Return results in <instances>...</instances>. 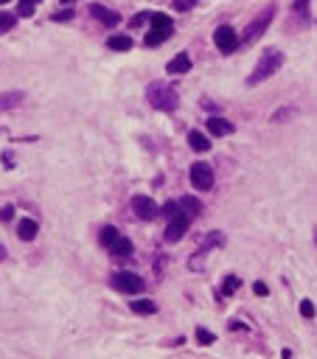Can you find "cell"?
<instances>
[{
	"label": "cell",
	"mask_w": 317,
	"mask_h": 359,
	"mask_svg": "<svg viewBox=\"0 0 317 359\" xmlns=\"http://www.w3.org/2000/svg\"><path fill=\"white\" fill-rule=\"evenodd\" d=\"M281 65H284V53H281V51H267L264 56L259 59L255 70L247 76V85H250V87H255V85H261V82H267L272 73H278Z\"/></svg>",
	"instance_id": "cell-1"
},
{
	"label": "cell",
	"mask_w": 317,
	"mask_h": 359,
	"mask_svg": "<svg viewBox=\"0 0 317 359\" xmlns=\"http://www.w3.org/2000/svg\"><path fill=\"white\" fill-rule=\"evenodd\" d=\"M146 101L154 107V110H160V112H174V110H177V93H174V87L163 85V82H154V85H149Z\"/></svg>",
	"instance_id": "cell-2"
},
{
	"label": "cell",
	"mask_w": 317,
	"mask_h": 359,
	"mask_svg": "<svg viewBox=\"0 0 317 359\" xmlns=\"http://www.w3.org/2000/svg\"><path fill=\"white\" fill-rule=\"evenodd\" d=\"M171 34H174V23H171V17L152 14V31L146 34V45L149 48H157L160 43H166Z\"/></svg>",
	"instance_id": "cell-3"
},
{
	"label": "cell",
	"mask_w": 317,
	"mask_h": 359,
	"mask_svg": "<svg viewBox=\"0 0 317 359\" xmlns=\"http://www.w3.org/2000/svg\"><path fill=\"white\" fill-rule=\"evenodd\" d=\"M272 17H275V9H272V6H267V9H264V11H261V14H259V17H255V20H253V23H250V26H247V31H244V34H242V39H239V43H242V45H253V43H255V39H259V37H261V34H264V31H267V28H270V23H272Z\"/></svg>",
	"instance_id": "cell-4"
},
{
	"label": "cell",
	"mask_w": 317,
	"mask_h": 359,
	"mask_svg": "<svg viewBox=\"0 0 317 359\" xmlns=\"http://www.w3.org/2000/svg\"><path fill=\"white\" fill-rule=\"evenodd\" d=\"M143 278L141 275H135V272H115L112 275V289L115 292H124V295H135V292H143Z\"/></svg>",
	"instance_id": "cell-5"
},
{
	"label": "cell",
	"mask_w": 317,
	"mask_h": 359,
	"mask_svg": "<svg viewBox=\"0 0 317 359\" xmlns=\"http://www.w3.org/2000/svg\"><path fill=\"white\" fill-rule=\"evenodd\" d=\"M191 185L196 191H211L213 188V169L208 163H194L191 166Z\"/></svg>",
	"instance_id": "cell-6"
},
{
	"label": "cell",
	"mask_w": 317,
	"mask_h": 359,
	"mask_svg": "<svg viewBox=\"0 0 317 359\" xmlns=\"http://www.w3.org/2000/svg\"><path fill=\"white\" fill-rule=\"evenodd\" d=\"M213 43H216V48L222 53H233L239 45H242L239 43V34L233 31V26H219L216 31H213Z\"/></svg>",
	"instance_id": "cell-7"
},
{
	"label": "cell",
	"mask_w": 317,
	"mask_h": 359,
	"mask_svg": "<svg viewBox=\"0 0 317 359\" xmlns=\"http://www.w3.org/2000/svg\"><path fill=\"white\" fill-rule=\"evenodd\" d=\"M132 211H135L137 219H146V222L157 216V205H154V200L152 196H143V194L132 196Z\"/></svg>",
	"instance_id": "cell-8"
},
{
	"label": "cell",
	"mask_w": 317,
	"mask_h": 359,
	"mask_svg": "<svg viewBox=\"0 0 317 359\" xmlns=\"http://www.w3.org/2000/svg\"><path fill=\"white\" fill-rule=\"evenodd\" d=\"M188 222H191V219L185 216V213L171 216L169 225H166V242H180V238L185 236V230H188Z\"/></svg>",
	"instance_id": "cell-9"
},
{
	"label": "cell",
	"mask_w": 317,
	"mask_h": 359,
	"mask_svg": "<svg viewBox=\"0 0 317 359\" xmlns=\"http://www.w3.org/2000/svg\"><path fill=\"white\" fill-rule=\"evenodd\" d=\"M90 14L98 23H104V26H118V23H121V14H118V11L107 9V6H101V3H93L90 6Z\"/></svg>",
	"instance_id": "cell-10"
},
{
	"label": "cell",
	"mask_w": 317,
	"mask_h": 359,
	"mask_svg": "<svg viewBox=\"0 0 317 359\" xmlns=\"http://www.w3.org/2000/svg\"><path fill=\"white\" fill-rule=\"evenodd\" d=\"M219 244H225V236H222V233H216V230H213L211 236H208L205 242H202V250H200V255H194V258H191V267L196 269V267H200V261L205 258V255L211 253L213 247H219Z\"/></svg>",
	"instance_id": "cell-11"
},
{
	"label": "cell",
	"mask_w": 317,
	"mask_h": 359,
	"mask_svg": "<svg viewBox=\"0 0 317 359\" xmlns=\"http://www.w3.org/2000/svg\"><path fill=\"white\" fill-rule=\"evenodd\" d=\"M23 98H26V95H23L20 90H9V93H0V112L14 110L17 104H23Z\"/></svg>",
	"instance_id": "cell-12"
},
{
	"label": "cell",
	"mask_w": 317,
	"mask_h": 359,
	"mask_svg": "<svg viewBox=\"0 0 317 359\" xmlns=\"http://www.w3.org/2000/svg\"><path fill=\"white\" fill-rule=\"evenodd\" d=\"M37 230H39V225L34 222V219H20V222H17V236H20L23 242H31V238L37 236Z\"/></svg>",
	"instance_id": "cell-13"
},
{
	"label": "cell",
	"mask_w": 317,
	"mask_h": 359,
	"mask_svg": "<svg viewBox=\"0 0 317 359\" xmlns=\"http://www.w3.org/2000/svg\"><path fill=\"white\" fill-rule=\"evenodd\" d=\"M208 132L211 135H233V124L225 121V118H208Z\"/></svg>",
	"instance_id": "cell-14"
},
{
	"label": "cell",
	"mask_w": 317,
	"mask_h": 359,
	"mask_svg": "<svg viewBox=\"0 0 317 359\" xmlns=\"http://www.w3.org/2000/svg\"><path fill=\"white\" fill-rule=\"evenodd\" d=\"M132 242H129V238H124V236H118L115 238V244H112L110 247V253L112 255H118V258H129V255H132Z\"/></svg>",
	"instance_id": "cell-15"
},
{
	"label": "cell",
	"mask_w": 317,
	"mask_h": 359,
	"mask_svg": "<svg viewBox=\"0 0 317 359\" xmlns=\"http://www.w3.org/2000/svg\"><path fill=\"white\" fill-rule=\"evenodd\" d=\"M188 146L194 149V152H208V149H211V141L194 129V132H188Z\"/></svg>",
	"instance_id": "cell-16"
},
{
	"label": "cell",
	"mask_w": 317,
	"mask_h": 359,
	"mask_svg": "<svg viewBox=\"0 0 317 359\" xmlns=\"http://www.w3.org/2000/svg\"><path fill=\"white\" fill-rule=\"evenodd\" d=\"M129 309H132L135 314H143V317L157 312V306H154L152 301H143V297H135V301H129Z\"/></svg>",
	"instance_id": "cell-17"
},
{
	"label": "cell",
	"mask_w": 317,
	"mask_h": 359,
	"mask_svg": "<svg viewBox=\"0 0 317 359\" xmlns=\"http://www.w3.org/2000/svg\"><path fill=\"white\" fill-rule=\"evenodd\" d=\"M188 68H191V56H188V53H177V56L169 62V73H185Z\"/></svg>",
	"instance_id": "cell-18"
},
{
	"label": "cell",
	"mask_w": 317,
	"mask_h": 359,
	"mask_svg": "<svg viewBox=\"0 0 317 359\" xmlns=\"http://www.w3.org/2000/svg\"><path fill=\"white\" fill-rule=\"evenodd\" d=\"M180 211L185 213V216H196V213H200L202 211V205H200V202H196L194 200V196H183V200H180Z\"/></svg>",
	"instance_id": "cell-19"
},
{
	"label": "cell",
	"mask_w": 317,
	"mask_h": 359,
	"mask_svg": "<svg viewBox=\"0 0 317 359\" xmlns=\"http://www.w3.org/2000/svg\"><path fill=\"white\" fill-rule=\"evenodd\" d=\"M115 238H118V230H115V227H112V225H107L104 230H101L98 242H101V247H107V250H110L112 244H115Z\"/></svg>",
	"instance_id": "cell-20"
},
{
	"label": "cell",
	"mask_w": 317,
	"mask_h": 359,
	"mask_svg": "<svg viewBox=\"0 0 317 359\" xmlns=\"http://www.w3.org/2000/svg\"><path fill=\"white\" fill-rule=\"evenodd\" d=\"M107 45H110L112 51H129V48H132V39L129 37H110Z\"/></svg>",
	"instance_id": "cell-21"
},
{
	"label": "cell",
	"mask_w": 317,
	"mask_h": 359,
	"mask_svg": "<svg viewBox=\"0 0 317 359\" xmlns=\"http://www.w3.org/2000/svg\"><path fill=\"white\" fill-rule=\"evenodd\" d=\"M14 23H17L14 14H9V11H0V34L11 31V28H14Z\"/></svg>",
	"instance_id": "cell-22"
},
{
	"label": "cell",
	"mask_w": 317,
	"mask_h": 359,
	"mask_svg": "<svg viewBox=\"0 0 317 359\" xmlns=\"http://www.w3.org/2000/svg\"><path fill=\"white\" fill-rule=\"evenodd\" d=\"M239 286H242V281H239L236 275H227L225 284H222V295H233V292H236Z\"/></svg>",
	"instance_id": "cell-23"
},
{
	"label": "cell",
	"mask_w": 317,
	"mask_h": 359,
	"mask_svg": "<svg viewBox=\"0 0 317 359\" xmlns=\"http://www.w3.org/2000/svg\"><path fill=\"white\" fill-rule=\"evenodd\" d=\"M34 6H37V0H20V6H17V14H20V17H31V14H34Z\"/></svg>",
	"instance_id": "cell-24"
},
{
	"label": "cell",
	"mask_w": 317,
	"mask_h": 359,
	"mask_svg": "<svg viewBox=\"0 0 317 359\" xmlns=\"http://www.w3.org/2000/svg\"><path fill=\"white\" fill-rule=\"evenodd\" d=\"M194 337H196V343H200V345H211L213 343V340H216V337H213V334L211 331H208V328H196V334H194Z\"/></svg>",
	"instance_id": "cell-25"
},
{
	"label": "cell",
	"mask_w": 317,
	"mask_h": 359,
	"mask_svg": "<svg viewBox=\"0 0 317 359\" xmlns=\"http://www.w3.org/2000/svg\"><path fill=\"white\" fill-rule=\"evenodd\" d=\"M149 20H152V11H141V14H135L132 20H129V26H132V28H141V26H146Z\"/></svg>",
	"instance_id": "cell-26"
},
{
	"label": "cell",
	"mask_w": 317,
	"mask_h": 359,
	"mask_svg": "<svg viewBox=\"0 0 317 359\" xmlns=\"http://www.w3.org/2000/svg\"><path fill=\"white\" fill-rule=\"evenodd\" d=\"M301 314L306 317V320H312L314 317V303L312 301H301Z\"/></svg>",
	"instance_id": "cell-27"
},
{
	"label": "cell",
	"mask_w": 317,
	"mask_h": 359,
	"mask_svg": "<svg viewBox=\"0 0 317 359\" xmlns=\"http://www.w3.org/2000/svg\"><path fill=\"white\" fill-rule=\"evenodd\" d=\"M163 213H166L169 219H171V216H177V213H183V211H180V202H169V205L163 208Z\"/></svg>",
	"instance_id": "cell-28"
},
{
	"label": "cell",
	"mask_w": 317,
	"mask_h": 359,
	"mask_svg": "<svg viewBox=\"0 0 317 359\" xmlns=\"http://www.w3.org/2000/svg\"><path fill=\"white\" fill-rule=\"evenodd\" d=\"M295 9H298V14L309 17V0H298V3H295Z\"/></svg>",
	"instance_id": "cell-29"
},
{
	"label": "cell",
	"mask_w": 317,
	"mask_h": 359,
	"mask_svg": "<svg viewBox=\"0 0 317 359\" xmlns=\"http://www.w3.org/2000/svg\"><path fill=\"white\" fill-rule=\"evenodd\" d=\"M73 17V11L70 9H65V11H59V14H53V23H62V20H70Z\"/></svg>",
	"instance_id": "cell-30"
},
{
	"label": "cell",
	"mask_w": 317,
	"mask_h": 359,
	"mask_svg": "<svg viewBox=\"0 0 317 359\" xmlns=\"http://www.w3.org/2000/svg\"><path fill=\"white\" fill-rule=\"evenodd\" d=\"M253 292H255V295H259V297H264V295H270V289H267V284H261V281H259V284H255V286H253Z\"/></svg>",
	"instance_id": "cell-31"
},
{
	"label": "cell",
	"mask_w": 317,
	"mask_h": 359,
	"mask_svg": "<svg viewBox=\"0 0 317 359\" xmlns=\"http://www.w3.org/2000/svg\"><path fill=\"white\" fill-rule=\"evenodd\" d=\"M11 213H14L11 208H3V211H0V219H11Z\"/></svg>",
	"instance_id": "cell-32"
},
{
	"label": "cell",
	"mask_w": 317,
	"mask_h": 359,
	"mask_svg": "<svg viewBox=\"0 0 317 359\" xmlns=\"http://www.w3.org/2000/svg\"><path fill=\"white\" fill-rule=\"evenodd\" d=\"M3 255H6V247H3V244H0V258H3Z\"/></svg>",
	"instance_id": "cell-33"
},
{
	"label": "cell",
	"mask_w": 317,
	"mask_h": 359,
	"mask_svg": "<svg viewBox=\"0 0 317 359\" xmlns=\"http://www.w3.org/2000/svg\"><path fill=\"white\" fill-rule=\"evenodd\" d=\"M62 3H65V6H73V0H62Z\"/></svg>",
	"instance_id": "cell-34"
},
{
	"label": "cell",
	"mask_w": 317,
	"mask_h": 359,
	"mask_svg": "<svg viewBox=\"0 0 317 359\" xmlns=\"http://www.w3.org/2000/svg\"><path fill=\"white\" fill-rule=\"evenodd\" d=\"M185 3H196V0H185Z\"/></svg>",
	"instance_id": "cell-35"
},
{
	"label": "cell",
	"mask_w": 317,
	"mask_h": 359,
	"mask_svg": "<svg viewBox=\"0 0 317 359\" xmlns=\"http://www.w3.org/2000/svg\"><path fill=\"white\" fill-rule=\"evenodd\" d=\"M0 3H11V0H0Z\"/></svg>",
	"instance_id": "cell-36"
}]
</instances>
